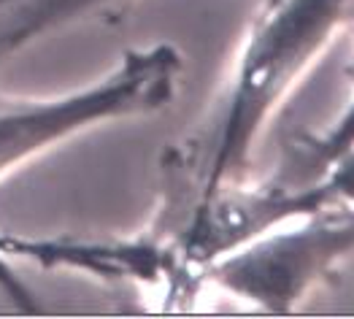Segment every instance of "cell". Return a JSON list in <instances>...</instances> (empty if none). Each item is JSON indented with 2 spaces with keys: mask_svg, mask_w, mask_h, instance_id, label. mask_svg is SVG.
<instances>
[{
  "mask_svg": "<svg viewBox=\"0 0 354 319\" xmlns=\"http://www.w3.org/2000/svg\"><path fill=\"white\" fill-rule=\"evenodd\" d=\"M354 0H273L238 60L206 165V190L243 181L268 122L352 19Z\"/></svg>",
  "mask_w": 354,
  "mask_h": 319,
  "instance_id": "1",
  "label": "cell"
},
{
  "mask_svg": "<svg viewBox=\"0 0 354 319\" xmlns=\"http://www.w3.org/2000/svg\"><path fill=\"white\" fill-rule=\"evenodd\" d=\"M354 255V206L325 203L238 249L206 271L241 300L287 314Z\"/></svg>",
  "mask_w": 354,
  "mask_h": 319,
  "instance_id": "2",
  "label": "cell"
},
{
  "mask_svg": "<svg viewBox=\"0 0 354 319\" xmlns=\"http://www.w3.org/2000/svg\"><path fill=\"white\" fill-rule=\"evenodd\" d=\"M330 203L319 181L295 184L273 179L270 184H222L203 192L195 219L184 238V257L211 268L238 249L276 230L279 225Z\"/></svg>",
  "mask_w": 354,
  "mask_h": 319,
  "instance_id": "3",
  "label": "cell"
},
{
  "mask_svg": "<svg viewBox=\"0 0 354 319\" xmlns=\"http://www.w3.org/2000/svg\"><path fill=\"white\" fill-rule=\"evenodd\" d=\"M352 87H354V68H352ZM354 146V89L349 98V106L338 114V119L330 125V130L308 138L306 144L297 149V157L292 160L290 168H284V174L279 179L284 181H295V184H308L317 181L322 171L327 168L330 160H335L341 152H346Z\"/></svg>",
  "mask_w": 354,
  "mask_h": 319,
  "instance_id": "4",
  "label": "cell"
},
{
  "mask_svg": "<svg viewBox=\"0 0 354 319\" xmlns=\"http://www.w3.org/2000/svg\"><path fill=\"white\" fill-rule=\"evenodd\" d=\"M317 181L322 184L330 203L354 206V146L341 152L335 160H330Z\"/></svg>",
  "mask_w": 354,
  "mask_h": 319,
  "instance_id": "5",
  "label": "cell"
}]
</instances>
